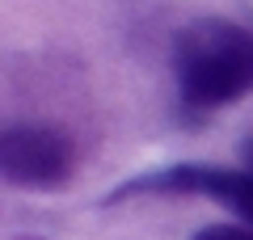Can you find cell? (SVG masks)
<instances>
[{
  "label": "cell",
  "instance_id": "6da1fadb",
  "mask_svg": "<svg viewBox=\"0 0 253 240\" xmlns=\"http://www.w3.org/2000/svg\"><path fill=\"white\" fill-rule=\"evenodd\" d=\"M173 76L186 110L211 114L253 93V30L228 17H199L173 38Z\"/></svg>",
  "mask_w": 253,
  "mask_h": 240
},
{
  "label": "cell",
  "instance_id": "7a4b0ae2",
  "mask_svg": "<svg viewBox=\"0 0 253 240\" xmlns=\"http://www.w3.org/2000/svg\"><path fill=\"white\" fill-rule=\"evenodd\" d=\"M76 148L59 126L13 122L0 126V177L30 190H55L72 177Z\"/></svg>",
  "mask_w": 253,
  "mask_h": 240
},
{
  "label": "cell",
  "instance_id": "3957f363",
  "mask_svg": "<svg viewBox=\"0 0 253 240\" xmlns=\"http://www.w3.org/2000/svg\"><path fill=\"white\" fill-rule=\"evenodd\" d=\"M139 194H203V164H169V169H156V173H139V177L114 186L101 202L114 206Z\"/></svg>",
  "mask_w": 253,
  "mask_h": 240
},
{
  "label": "cell",
  "instance_id": "277c9868",
  "mask_svg": "<svg viewBox=\"0 0 253 240\" xmlns=\"http://www.w3.org/2000/svg\"><path fill=\"white\" fill-rule=\"evenodd\" d=\"M203 194L224 202L232 215H241L253 228V173L249 169H211V164H203Z\"/></svg>",
  "mask_w": 253,
  "mask_h": 240
},
{
  "label": "cell",
  "instance_id": "5b68a950",
  "mask_svg": "<svg viewBox=\"0 0 253 240\" xmlns=\"http://www.w3.org/2000/svg\"><path fill=\"white\" fill-rule=\"evenodd\" d=\"M190 240H253V228L249 223H211V228L194 232Z\"/></svg>",
  "mask_w": 253,
  "mask_h": 240
},
{
  "label": "cell",
  "instance_id": "8992f818",
  "mask_svg": "<svg viewBox=\"0 0 253 240\" xmlns=\"http://www.w3.org/2000/svg\"><path fill=\"white\" fill-rule=\"evenodd\" d=\"M236 156H241V169H249V173H253V139H241Z\"/></svg>",
  "mask_w": 253,
  "mask_h": 240
},
{
  "label": "cell",
  "instance_id": "52a82bcc",
  "mask_svg": "<svg viewBox=\"0 0 253 240\" xmlns=\"http://www.w3.org/2000/svg\"><path fill=\"white\" fill-rule=\"evenodd\" d=\"M17 240H34V236H17Z\"/></svg>",
  "mask_w": 253,
  "mask_h": 240
}]
</instances>
